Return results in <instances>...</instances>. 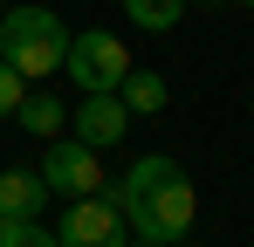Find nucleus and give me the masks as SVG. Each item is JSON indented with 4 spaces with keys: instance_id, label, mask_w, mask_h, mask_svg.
<instances>
[{
    "instance_id": "obj_4",
    "label": "nucleus",
    "mask_w": 254,
    "mask_h": 247,
    "mask_svg": "<svg viewBox=\"0 0 254 247\" xmlns=\"http://www.w3.org/2000/svg\"><path fill=\"white\" fill-rule=\"evenodd\" d=\"M62 69H69V82L83 89V96H96V89H117L130 69L124 41L103 35V28H89V35H69V55H62Z\"/></svg>"
},
{
    "instance_id": "obj_6",
    "label": "nucleus",
    "mask_w": 254,
    "mask_h": 247,
    "mask_svg": "<svg viewBox=\"0 0 254 247\" xmlns=\"http://www.w3.org/2000/svg\"><path fill=\"white\" fill-rule=\"evenodd\" d=\"M69 124H76V137H83L89 151H103V144H117L130 130V110H124L117 89H96V96H83V103L69 110Z\"/></svg>"
},
{
    "instance_id": "obj_1",
    "label": "nucleus",
    "mask_w": 254,
    "mask_h": 247,
    "mask_svg": "<svg viewBox=\"0 0 254 247\" xmlns=\"http://www.w3.org/2000/svg\"><path fill=\"white\" fill-rule=\"evenodd\" d=\"M110 199L124 206V227H137V241L151 247H172L192 234V179L165 158V151H151V158H137L124 172V185H103Z\"/></svg>"
},
{
    "instance_id": "obj_15",
    "label": "nucleus",
    "mask_w": 254,
    "mask_h": 247,
    "mask_svg": "<svg viewBox=\"0 0 254 247\" xmlns=\"http://www.w3.org/2000/svg\"><path fill=\"white\" fill-rule=\"evenodd\" d=\"M241 7H254V0H241Z\"/></svg>"
},
{
    "instance_id": "obj_8",
    "label": "nucleus",
    "mask_w": 254,
    "mask_h": 247,
    "mask_svg": "<svg viewBox=\"0 0 254 247\" xmlns=\"http://www.w3.org/2000/svg\"><path fill=\"white\" fill-rule=\"evenodd\" d=\"M117 96H124V110H130V117H158L172 89H165V76H158V69H124Z\"/></svg>"
},
{
    "instance_id": "obj_7",
    "label": "nucleus",
    "mask_w": 254,
    "mask_h": 247,
    "mask_svg": "<svg viewBox=\"0 0 254 247\" xmlns=\"http://www.w3.org/2000/svg\"><path fill=\"white\" fill-rule=\"evenodd\" d=\"M42 206H48V185H42V172H0V213L7 220H42Z\"/></svg>"
},
{
    "instance_id": "obj_16",
    "label": "nucleus",
    "mask_w": 254,
    "mask_h": 247,
    "mask_svg": "<svg viewBox=\"0 0 254 247\" xmlns=\"http://www.w3.org/2000/svg\"><path fill=\"white\" fill-rule=\"evenodd\" d=\"M137 247H151V241H137Z\"/></svg>"
},
{
    "instance_id": "obj_5",
    "label": "nucleus",
    "mask_w": 254,
    "mask_h": 247,
    "mask_svg": "<svg viewBox=\"0 0 254 247\" xmlns=\"http://www.w3.org/2000/svg\"><path fill=\"white\" fill-rule=\"evenodd\" d=\"M55 247H124V206L110 192L69 199V220L55 227Z\"/></svg>"
},
{
    "instance_id": "obj_3",
    "label": "nucleus",
    "mask_w": 254,
    "mask_h": 247,
    "mask_svg": "<svg viewBox=\"0 0 254 247\" xmlns=\"http://www.w3.org/2000/svg\"><path fill=\"white\" fill-rule=\"evenodd\" d=\"M42 185L62 192V199H89V192H103V185H110V179H103V151H89L83 137H48V151H42Z\"/></svg>"
},
{
    "instance_id": "obj_11",
    "label": "nucleus",
    "mask_w": 254,
    "mask_h": 247,
    "mask_svg": "<svg viewBox=\"0 0 254 247\" xmlns=\"http://www.w3.org/2000/svg\"><path fill=\"white\" fill-rule=\"evenodd\" d=\"M35 234H48L42 220H7V213H0V247H28Z\"/></svg>"
},
{
    "instance_id": "obj_14",
    "label": "nucleus",
    "mask_w": 254,
    "mask_h": 247,
    "mask_svg": "<svg viewBox=\"0 0 254 247\" xmlns=\"http://www.w3.org/2000/svg\"><path fill=\"white\" fill-rule=\"evenodd\" d=\"M206 7H234V0H206Z\"/></svg>"
},
{
    "instance_id": "obj_9",
    "label": "nucleus",
    "mask_w": 254,
    "mask_h": 247,
    "mask_svg": "<svg viewBox=\"0 0 254 247\" xmlns=\"http://www.w3.org/2000/svg\"><path fill=\"white\" fill-rule=\"evenodd\" d=\"M14 124H21V130H28V137H62V124H69V110H62V103H55V96H48V89H28V96H21V110H14Z\"/></svg>"
},
{
    "instance_id": "obj_10",
    "label": "nucleus",
    "mask_w": 254,
    "mask_h": 247,
    "mask_svg": "<svg viewBox=\"0 0 254 247\" xmlns=\"http://www.w3.org/2000/svg\"><path fill=\"white\" fill-rule=\"evenodd\" d=\"M124 14L144 28V35H172L179 14H186V0H124Z\"/></svg>"
},
{
    "instance_id": "obj_12",
    "label": "nucleus",
    "mask_w": 254,
    "mask_h": 247,
    "mask_svg": "<svg viewBox=\"0 0 254 247\" xmlns=\"http://www.w3.org/2000/svg\"><path fill=\"white\" fill-rule=\"evenodd\" d=\"M21 96H28V82H21L7 62H0V117H14V110H21Z\"/></svg>"
},
{
    "instance_id": "obj_13",
    "label": "nucleus",
    "mask_w": 254,
    "mask_h": 247,
    "mask_svg": "<svg viewBox=\"0 0 254 247\" xmlns=\"http://www.w3.org/2000/svg\"><path fill=\"white\" fill-rule=\"evenodd\" d=\"M28 247H55V234H35V241H28Z\"/></svg>"
},
{
    "instance_id": "obj_2",
    "label": "nucleus",
    "mask_w": 254,
    "mask_h": 247,
    "mask_svg": "<svg viewBox=\"0 0 254 247\" xmlns=\"http://www.w3.org/2000/svg\"><path fill=\"white\" fill-rule=\"evenodd\" d=\"M62 55H69V28H62L48 7H14V14H0V62H7L21 82L55 76Z\"/></svg>"
}]
</instances>
